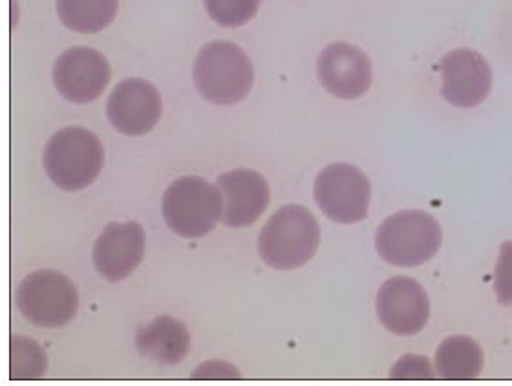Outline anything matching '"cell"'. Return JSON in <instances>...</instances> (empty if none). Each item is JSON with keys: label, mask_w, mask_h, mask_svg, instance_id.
Returning a JSON list of instances; mask_svg holds the SVG:
<instances>
[{"label": "cell", "mask_w": 512, "mask_h": 386, "mask_svg": "<svg viewBox=\"0 0 512 386\" xmlns=\"http://www.w3.org/2000/svg\"><path fill=\"white\" fill-rule=\"evenodd\" d=\"M194 85L209 103L236 105L246 99L255 83V66L235 43L205 44L194 61Z\"/></svg>", "instance_id": "cell-1"}, {"label": "cell", "mask_w": 512, "mask_h": 386, "mask_svg": "<svg viewBox=\"0 0 512 386\" xmlns=\"http://www.w3.org/2000/svg\"><path fill=\"white\" fill-rule=\"evenodd\" d=\"M319 244L317 218L306 207L291 204L269 218L258 238V251L269 268L291 271L306 266Z\"/></svg>", "instance_id": "cell-2"}, {"label": "cell", "mask_w": 512, "mask_h": 386, "mask_svg": "<svg viewBox=\"0 0 512 386\" xmlns=\"http://www.w3.org/2000/svg\"><path fill=\"white\" fill-rule=\"evenodd\" d=\"M105 165V149L94 132L68 127L55 132L44 149V169L63 191H81L96 182Z\"/></svg>", "instance_id": "cell-3"}, {"label": "cell", "mask_w": 512, "mask_h": 386, "mask_svg": "<svg viewBox=\"0 0 512 386\" xmlns=\"http://www.w3.org/2000/svg\"><path fill=\"white\" fill-rule=\"evenodd\" d=\"M443 231L438 220L425 211H399L377 229L375 247L390 266L416 268L438 255Z\"/></svg>", "instance_id": "cell-4"}, {"label": "cell", "mask_w": 512, "mask_h": 386, "mask_svg": "<svg viewBox=\"0 0 512 386\" xmlns=\"http://www.w3.org/2000/svg\"><path fill=\"white\" fill-rule=\"evenodd\" d=\"M222 215L224 200L218 187L198 176H185L172 182L163 196V218L183 238L209 235Z\"/></svg>", "instance_id": "cell-5"}, {"label": "cell", "mask_w": 512, "mask_h": 386, "mask_svg": "<svg viewBox=\"0 0 512 386\" xmlns=\"http://www.w3.org/2000/svg\"><path fill=\"white\" fill-rule=\"evenodd\" d=\"M17 308L39 328H63L79 310L74 282L59 271H35L17 288Z\"/></svg>", "instance_id": "cell-6"}, {"label": "cell", "mask_w": 512, "mask_h": 386, "mask_svg": "<svg viewBox=\"0 0 512 386\" xmlns=\"http://www.w3.org/2000/svg\"><path fill=\"white\" fill-rule=\"evenodd\" d=\"M315 202L337 224H357L368 216L372 185L350 163H331L315 180Z\"/></svg>", "instance_id": "cell-7"}, {"label": "cell", "mask_w": 512, "mask_h": 386, "mask_svg": "<svg viewBox=\"0 0 512 386\" xmlns=\"http://www.w3.org/2000/svg\"><path fill=\"white\" fill-rule=\"evenodd\" d=\"M110 77L112 70L105 55L94 48H70L55 61V88L64 99L77 105H86L101 97Z\"/></svg>", "instance_id": "cell-8"}, {"label": "cell", "mask_w": 512, "mask_h": 386, "mask_svg": "<svg viewBox=\"0 0 512 386\" xmlns=\"http://www.w3.org/2000/svg\"><path fill=\"white\" fill-rule=\"evenodd\" d=\"M441 79V94L452 107H480L491 94V65L480 52L470 48H458L443 55Z\"/></svg>", "instance_id": "cell-9"}, {"label": "cell", "mask_w": 512, "mask_h": 386, "mask_svg": "<svg viewBox=\"0 0 512 386\" xmlns=\"http://www.w3.org/2000/svg\"><path fill=\"white\" fill-rule=\"evenodd\" d=\"M317 74L320 85L331 96L355 101L370 90L374 68L370 57L361 48L348 43H333L319 55Z\"/></svg>", "instance_id": "cell-10"}, {"label": "cell", "mask_w": 512, "mask_h": 386, "mask_svg": "<svg viewBox=\"0 0 512 386\" xmlns=\"http://www.w3.org/2000/svg\"><path fill=\"white\" fill-rule=\"evenodd\" d=\"M377 315L388 332L401 337L416 335L430 319L427 291L408 277L386 280L377 295Z\"/></svg>", "instance_id": "cell-11"}, {"label": "cell", "mask_w": 512, "mask_h": 386, "mask_svg": "<svg viewBox=\"0 0 512 386\" xmlns=\"http://www.w3.org/2000/svg\"><path fill=\"white\" fill-rule=\"evenodd\" d=\"M163 114L160 92L145 79H125L108 97L107 116L125 136H145Z\"/></svg>", "instance_id": "cell-12"}, {"label": "cell", "mask_w": 512, "mask_h": 386, "mask_svg": "<svg viewBox=\"0 0 512 386\" xmlns=\"http://www.w3.org/2000/svg\"><path fill=\"white\" fill-rule=\"evenodd\" d=\"M145 244V231L138 222L108 224L94 244L99 275L110 282L127 279L145 257Z\"/></svg>", "instance_id": "cell-13"}, {"label": "cell", "mask_w": 512, "mask_h": 386, "mask_svg": "<svg viewBox=\"0 0 512 386\" xmlns=\"http://www.w3.org/2000/svg\"><path fill=\"white\" fill-rule=\"evenodd\" d=\"M224 200L222 222L227 227L253 226L266 213L269 185L260 172L236 169L222 174L216 183Z\"/></svg>", "instance_id": "cell-14"}, {"label": "cell", "mask_w": 512, "mask_h": 386, "mask_svg": "<svg viewBox=\"0 0 512 386\" xmlns=\"http://www.w3.org/2000/svg\"><path fill=\"white\" fill-rule=\"evenodd\" d=\"M136 348L139 354L158 365H178L191 350V333L178 319L158 317L139 328Z\"/></svg>", "instance_id": "cell-15"}, {"label": "cell", "mask_w": 512, "mask_h": 386, "mask_svg": "<svg viewBox=\"0 0 512 386\" xmlns=\"http://www.w3.org/2000/svg\"><path fill=\"white\" fill-rule=\"evenodd\" d=\"M483 350L474 339L465 335L448 337L438 348L436 368L438 376L447 381H469L483 370Z\"/></svg>", "instance_id": "cell-16"}, {"label": "cell", "mask_w": 512, "mask_h": 386, "mask_svg": "<svg viewBox=\"0 0 512 386\" xmlns=\"http://www.w3.org/2000/svg\"><path fill=\"white\" fill-rule=\"evenodd\" d=\"M119 0H57V13L68 30L97 33L118 15Z\"/></svg>", "instance_id": "cell-17"}, {"label": "cell", "mask_w": 512, "mask_h": 386, "mask_svg": "<svg viewBox=\"0 0 512 386\" xmlns=\"http://www.w3.org/2000/svg\"><path fill=\"white\" fill-rule=\"evenodd\" d=\"M46 355L43 348L26 337H13L10 343L11 379H37L46 370Z\"/></svg>", "instance_id": "cell-18"}, {"label": "cell", "mask_w": 512, "mask_h": 386, "mask_svg": "<svg viewBox=\"0 0 512 386\" xmlns=\"http://www.w3.org/2000/svg\"><path fill=\"white\" fill-rule=\"evenodd\" d=\"M262 0H203L214 22L225 28H238L253 21Z\"/></svg>", "instance_id": "cell-19"}, {"label": "cell", "mask_w": 512, "mask_h": 386, "mask_svg": "<svg viewBox=\"0 0 512 386\" xmlns=\"http://www.w3.org/2000/svg\"><path fill=\"white\" fill-rule=\"evenodd\" d=\"M494 291L503 306L512 304V242H503L494 269Z\"/></svg>", "instance_id": "cell-20"}, {"label": "cell", "mask_w": 512, "mask_h": 386, "mask_svg": "<svg viewBox=\"0 0 512 386\" xmlns=\"http://www.w3.org/2000/svg\"><path fill=\"white\" fill-rule=\"evenodd\" d=\"M434 376L430 361L419 355H405L395 363L390 374L392 379H432Z\"/></svg>", "instance_id": "cell-21"}, {"label": "cell", "mask_w": 512, "mask_h": 386, "mask_svg": "<svg viewBox=\"0 0 512 386\" xmlns=\"http://www.w3.org/2000/svg\"><path fill=\"white\" fill-rule=\"evenodd\" d=\"M192 377L194 379H236V377H240V372L229 363L211 361V363L198 366V370L192 372Z\"/></svg>", "instance_id": "cell-22"}]
</instances>
